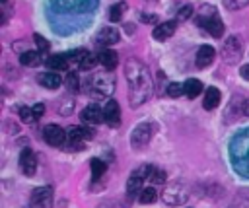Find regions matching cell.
I'll list each match as a JSON object with an SVG mask.
<instances>
[{"label":"cell","instance_id":"f1b7e54d","mask_svg":"<svg viewBox=\"0 0 249 208\" xmlns=\"http://www.w3.org/2000/svg\"><path fill=\"white\" fill-rule=\"evenodd\" d=\"M64 84H66V87H68L70 91H78V89H80V80H78V74H76V72H68V74H66Z\"/></svg>","mask_w":249,"mask_h":208},{"label":"cell","instance_id":"5bb4252c","mask_svg":"<svg viewBox=\"0 0 249 208\" xmlns=\"http://www.w3.org/2000/svg\"><path fill=\"white\" fill-rule=\"evenodd\" d=\"M19 169L25 175H33L35 169H37V157H35V154L29 148L21 150V154H19Z\"/></svg>","mask_w":249,"mask_h":208},{"label":"cell","instance_id":"7a4b0ae2","mask_svg":"<svg viewBox=\"0 0 249 208\" xmlns=\"http://www.w3.org/2000/svg\"><path fill=\"white\" fill-rule=\"evenodd\" d=\"M196 25H198V27H204V29H206L212 37H216V39L224 35V23H222L218 12H216L210 4H206V6L202 8V12L196 16Z\"/></svg>","mask_w":249,"mask_h":208},{"label":"cell","instance_id":"8992f818","mask_svg":"<svg viewBox=\"0 0 249 208\" xmlns=\"http://www.w3.org/2000/svg\"><path fill=\"white\" fill-rule=\"evenodd\" d=\"M220 54H222L224 62H228V64H235V62H239V58H241V54H243L241 39H239L237 35L228 37L226 43H224V47H222V51H220Z\"/></svg>","mask_w":249,"mask_h":208},{"label":"cell","instance_id":"f35d334b","mask_svg":"<svg viewBox=\"0 0 249 208\" xmlns=\"http://www.w3.org/2000/svg\"><path fill=\"white\" fill-rule=\"evenodd\" d=\"M243 113H245V115H249V101H245V103H243Z\"/></svg>","mask_w":249,"mask_h":208},{"label":"cell","instance_id":"e0dca14e","mask_svg":"<svg viewBox=\"0 0 249 208\" xmlns=\"http://www.w3.org/2000/svg\"><path fill=\"white\" fill-rule=\"evenodd\" d=\"M119 39H121L119 37V31L115 27H111V25L99 29V33H97V43L103 45V47H111V45L119 43Z\"/></svg>","mask_w":249,"mask_h":208},{"label":"cell","instance_id":"3957f363","mask_svg":"<svg viewBox=\"0 0 249 208\" xmlns=\"http://www.w3.org/2000/svg\"><path fill=\"white\" fill-rule=\"evenodd\" d=\"M230 156H231V159H233V163H235L237 169H241L243 163L249 165V128H245L243 132H239L231 140Z\"/></svg>","mask_w":249,"mask_h":208},{"label":"cell","instance_id":"30bf717a","mask_svg":"<svg viewBox=\"0 0 249 208\" xmlns=\"http://www.w3.org/2000/svg\"><path fill=\"white\" fill-rule=\"evenodd\" d=\"M31 208H51L53 206V189L51 187H37L29 198Z\"/></svg>","mask_w":249,"mask_h":208},{"label":"cell","instance_id":"d590c367","mask_svg":"<svg viewBox=\"0 0 249 208\" xmlns=\"http://www.w3.org/2000/svg\"><path fill=\"white\" fill-rule=\"evenodd\" d=\"M31 109H33V113H35V117H37V119H39V117L45 113V105H43V103H35Z\"/></svg>","mask_w":249,"mask_h":208},{"label":"cell","instance_id":"9a60e30c","mask_svg":"<svg viewBox=\"0 0 249 208\" xmlns=\"http://www.w3.org/2000/svg\"><path fill=\"white\" fill-rule=\"evenodd\" d=\"M214 58H216V51H214V47H210V45H202V47L196 51V58H195V62H196L198 68H206V66H210V64L214 62Z\"/></svg>","mask_w":249,"mask_h":208},{"label":"cell","instance_id":"277c9868","mask_svg":"<svg viewBox=\"0 0 249 208\" xmlns=\"http://www.w3.org/2000/svg\"><path fill=\"white\" fill-rule=\"evenodd\" d=\"M115 91V78L109 72H99L93 76L91 86H89V93L95 97H109Z\"/></svg>","mask_w":249,"mask_h":208},{"label":"cell","instance_id":"2e32d148","mask_svg":"<svg viewBox=\"0 0 249 208\" xmlns=\"http://www.w3.org/2000/svg\"><path fill=\"white\" fill-rule=\"evenodd\" d=\"M97 58H99V64H101L103 68H107V70H113V68H117V64H119V54H117L113 49H109V47H103V49L99 51Z\"/></svg>","mask_w":249,"mask_h":208},{"label":"cell","instance_id":"8fae6325","mask_svg":"<svg viewBox=\"0 0 249 208\" xmlns=\"http://www.w3.org/2000/svg\"><path fill=\"white\" fill-rule=\"evenodd\" d=\"M43 138H45L47 144L58 148V146H62L64 140H66V130H62L58 124H47V126L43 128Z\"/></svg>","mask_w":249,"mask_h":208},{"label":"cell","instance_id":"7c38bea8","mask_svg":"<svg viewBox=\"0 0 249 208\" xmlns=\"http://www.w3.org/2000/svg\"><path fill=\"white\" fill-rule=\"evenodd\" d=\"M103 122H107L109 126H119L121 124V109L119 103L115 99H109L103 107Z\"/></svg>","mask_w":249,"mask_h":208},{"label":"cell","instance_id":"836d02e7","mask_svg":"<svg viewBox=\"0 0 249 208\" xmlns=\"http://www.w3.org/2000/svg\"><path fill=\"white\" fill-rule=\"evenodd\" d=\"M224 6L228 10H241V8L249 6V0H224Z\"/></svg>","mask_w":249,"mask_h":208},{"label":"cell","instance_id":"cb8c5ba5","mask_svg":"<svg viewBox=\"0 0 249 208\" xmlns=\"http://www.w3.org/2000/svg\"><path fill=\"white\" fill-rule=\"evenodd\" d=\"M19 62L23 66H31V64H37L39 62V51H23L19 54Z\"/></svg>","mask_w":249,"mask_h":208},{"label":"cell","instance_id":"5b68a950","mask_svg":"<svg viewBox=\"0 0 249 208\" xmlns=\"http://www.w3.org/2000/svg\"><path fill=\"white\" fill-rule=\"evenodd\" d=\"M56 12L64 14H78V12H91L95 10V0H51Z\"/></svg>","mask_w":249,"mask_h":208},{"label":"cell","instance_id":"ffe728a7","mask_svg":"<svg viewBox=\"0 0 249 208\" xmlns=\"http://www.w3.org/2000/svg\"><path fill=\"white\" fill-rule=\"evenodd\" d=\"M37 82H39L43 87H47V89H56V87L62 84V78H60L56 72H43V74L37 76Z\"/></svg>","mask_w":249,"mask_h":208},{"label":"cell","instance_id":"f546056e","mask_svg":"<svg viewBox=\"0 0 249 208\" xmlns=\"http://www.w3.org/2000/svg\"><path fill=\"white\" fill-rule=\"evenodd\" d=\"M19 119H21V122H25V124H31V122L37 121V117H35V113H33L31 107H21V109H19Z\"/></svg>","mask_w":249,"mask_h":208},{"label":"cell","instance_id":"8d00e7d4","mask_svg":"<svg viewBox=\"0 0 249 208\" xmlns=\"http://www.w3.org/2000/svg\"><path fill=\"white\" fill-rule=\"evenodd\" d=\"M239 74H241L243 80H249V64H243V66L239 68Z\"/></svg>","mask_w":249,"mask_h":208},{"label":"cell","instance_id":"44dd1931","mask_svg":"<svg viewBox=\"0 0 249 208\" xmlns=\"http://www.w3.org/2000/svg\"><path fill=\"white\" fill-rule=\"evenodd\" d=\"M45 66L54 70V72H60V70H68L70 62H68V56H62V54H51L47 60H45Z\"/></svg>","mask_w":249,"mask_h":208},{"label":"cell","instance_id":"7402d4cb","mask_svg":"<svg viewBox=\"0 0 249 208\" xmlns=\"http://www.w3.org/2000/svg\"><path fill=\"white\" fill-rule=\"evenodd\" d=\"M200 91H202V84H200V80L191 78V80L185 82V95H187L189 99H195Z\"/></svg>","mask_w":249,"mask_h":208},{"label":"cell","instance_id":"6da1fadb","mask_svg":"<svg viewBox=\"0 0 249 208\" xmlns=\"http://www.w3.org/2000/svg\"><path fill=\"white\" fill-rule=\"evenodd\" d=\"M124 78L128 84V103L132 109L144 105L154 93V82L146 64L138 58H128L124 62Z\"/></svg>","mask_w":249,"mask_h":208},{"label":"cell","instance_id":"9c48e42d","mask_svg":"<svg viewBox=\"0 0 249 208\" xmlns=\"http://www.w3.org/2000/svg\"><path fill=\"white\" fill-rule=\"evenodd\" d=\"M150 171H152V165H142V167H138V169H134V171L130 173V177H128V181H126V191H128V194H134V192L140 191L142 183H144L146 179H150Z\"/></svg>","mask_w":249,"mask_h":208},{"label":"cell","instance_id":"ac0fdd59","mask_svg":"<svg viewBox=\"0 0 249 208\" xmlns=\"http://www.w3.org/2000/svg\"><path fill=\"white\" fill-rule=\"evenodd\" d=\"M173 33H175V21H161V23H158V25L154 27L152 37H154L156 41H165V39H169Z\"/></svg>","mask_w":249,"mask_h":208},{"label":"cell","instance_id":"60d3db41","mask_svg":"<svg viewBox=\"0 0 249 208\" xmlns=\"http://www.w3.org/2000/svg\"><path fill=\"white\" fill-rule=\"evenodd\" d=\"M2 2H6V0H2Z\"/></svg>","mask_w":249,"mask_h":208},{"label":"cell","instance_id":"74e56055","mask_svg":"<svg viewBox=\"0 0 249 208\" xmlns=\"http://www.w3.org/2000/svg\"><path fill=\"white\" fill-rule=\"evenodd\" d=\"M142 19H144L146 23H156V21H158V16H152V14H144V16H142Z\"/></svg>","mask_w":249,"mask_h":208},{"label":"cell","instance_id":"1f68e13d","mask_svg":"<svg viewBox=\"0 0 249 208\" xmlns=\"http://www.w3.org/2000/svg\"><path fill=\"white\" fill-rule=\"evenodd\" d=\"M33 41H35V45H37V51H39V52H47V51H49V47H51V45H49V41H47L43 35H39V33H35V35H33Z\"/></svg>","mask_w":249,"mask_h":208},{"label":"cell","instance_id":"d6986e66","mask_svg":"<svg viewBox=\"0 0 249 208\" xmlns=\"http://www.w3.org/2000/svg\"><path fill=\"white\" fill-rule=\"evenodd\" d=\"M220 99H222V93H220V89H218V87H208V89L204 91L202 107H204L206 111H212V109H216V107L220 105Z\"/></svg>","mask_w":249,"mask_h":208},{"label":"cell","instance_id":"d4e9b609","mask_svg":"<svg viewBox=\"0 0 249 208\" xmlns=\"http://www.w3.org/2000/svg\"><path fill=\"white\" fill-rule=\"evenodd\" d=\"M156 198H158V192H156L154 187H146V189H142L140 194H138V200H140L142 204H150V202H154Z\"/></svg>","mask_w":249,"mask_h":208},{"label":"cell","instance_id":"d6a6232c","mask_svg":"<svg viewBox=\"0 0 249 208\" xmlns=\"http://www.w3.org/2000/svg\"><path fill=\"white\" fill-rule=\"evenodd\" d=\"M150 181H152L154 185H161V183L165 181V173H163L161 169L152 167V171H150Z\"/></svg>","mask_w":249,"mask_h":208},{"label":"cell","instance_id":"ab89813d","mask_svg":"<svg viewBox=\"0 0 249 208\" xmlns=\"http://www.w3.org/2000/svg\"><path fill=\"white\" fill-rule=\"evenodd\" d=\"M231 208H247V206H231Z\"/></svg>","mask_w":249,"mask_h":208},{"label":"cell","instance_id":"484cf974","mask_svg":"<svg viewBox=\"0 0 249 208\" xmlns=\"http://www.w3.org/2000/svg\"><path fill=\"white\" fill-rule=\"evenodd\" d=\"M89 167H91V177H93V181H95V179H99V177L105 173V169H107L105 161H101V159H91Z\"/></svg>","mask_w":249,"mask_h":208},{"label":"cell","instance_id":"4dcf8cb0","mask_svg":"<svg viewBox=\"0 0 249 208\" xmlns=\"http://www.w3.org/2000/svg\"><path fill=\"white\" fill-rule=\"evenodd\" d=\"M99 62V58L97 56H93L91 52H88L86 56H84V60L80 62V68L82 70H91V68H95V64Z\"/></svg>","mask_w":249,"mask_h":208},{"label":"cell","instance_id":"52a82bcc","mask_svg":"<svg viewBox=\"0 0 249 208\" xmlns=\"http://www.w3.org/2000/svg\"><path fill=\"white\" fill-rule=\"evenodd\" d=\"M152 134H154V126H152L150 122H140V124H136L134 130H132V134H130V144H132V148H144V146L150 142Z\"/></svg>","mask_w":249,"mask_h":208},{"label":"cell","instance_id":"4fadbf2b","mask_svg":"<svg viewBox=\"0 0 249 208\" xmlns=\"http://www.w3.org/2000/svg\"><path fill=\"white\" fill-rule=\"evenodd\" d=\"M80 117H82V121H84L86 124L93 126V124L103 122V109H99V105L91 103V105L84 107V111H82V115H80Z\"/></svg>","mask_w":249,"mask_h":208},{"label":"cell","instance_id":"ba28073f","mask_svg":"<svg viewBox=\"0 0 249 208\" xmlns=\"http://www.w3.org/2000/svg\"><path fill=\"white\" fill-rule=\"evenodd\" d=\"M187 196H189L187 189H185L183 185H179V183H173L171 187H165V191L161 192L163 202H165V204H171V206L183 204V202L187 200Z\"/></svg>","mask_w":249,"mask_h":208},{"label":"cell","instance_id":"603a6c76","mask_svg":"<svg viewBox=\"0 0 249 208\" xmlns=\"http://www.w3.org/2000/svg\"><path fill=\"white\" fill-rule=\"evenodd\" d=\"M124 12H126V2H117L109 10V19L111 21H121V17H123Z\"/></svg>","mask_w":249,"mask_h":208},{"label":"cell","instance_id":"4316f807","mask_svg":"<svg viewBox=\"0 0 249 208\" xmlns=\"http://www.w3.org/2000/svg\"><path fill=\"white\" fill-rule=\"evenodd\" d=\"M88 54V51L86 49H78V51H70L66 56H68V62L70 64H76V66H80V62L84 60V56Z\"/></svg>","mask_w":249,"mask_h":208},{"label":"cell","instance_id":"e575fe53","mask_svg":"<svg viewBox=\"0 0 249 208\" xmlns=\"http://www.w3.org/2000/svg\"><path fill=\"white\" fill-rule=\"evenodd\" d=\"M191 16H193V6L187 4V6H183V8L179 10V16H177V17H179V19H185V17H191Z\"/></svg>","mask_w":249,"mask_h":208},{"label":"cell","instance_id":"83f0119b","mask_svg":"<svg viewBox=\"0 0 249 208\" xmlns=\"http://www.w3.org/2000/svg\"><path fill=\"white\" fill-rule=\"evenodd\" d=\"M167 95H171V97L185 95V84H181V82H171V84H167Z\"/></svg>","mask_w":249,"mask_h":208}]
</instances>
